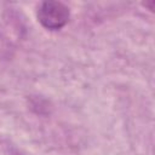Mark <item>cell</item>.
Segmentation results:
<instances>
[{
    "label": "cell",
    "mask_w": 155,
    "mask_h": 155,
    "mask_svg": "<svg viewBox=\"0 0 155 155\" xmlns=\"http://www.w3.org/2000/svg\"><path fill=\"white\" fill-rule=\"evenodd\" d=\"M38 18L47 29H61L69 21V10L59 1H45L39 7Z\"/></svg>",
    "instance_id": "6da1fadb"
}]
</instances>
